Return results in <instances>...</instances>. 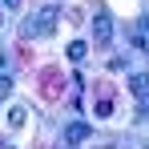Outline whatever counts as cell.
Listing matches in <instances>:
<instances>
[{
    "instance_id": "obj_1",
    "label": "cell",
    "mask_w": 149,
    "mask_h": 149,
    "mask_svg": "<svg viewBox=\"0 0 149 149\" xmlns=\"http://www.w3.org/2000/svg\"><path fill=\"white\" fill-rule=\"evenodd\" d=\"M56 16H61V8H56V4H45L40 12H32L24 20V32H20V36H49L52 28H56Z\"/></svg>"
},
{
    "instance_id": "obj_2",
    "label": "cell",
    "mask_w": 149,
    "mask_h": 149,
    "mask_svg": "<svg viewBox=\"0 0 149 149\" xmlns=\"http://www.w3.org/2000/svg\"><path fill=\"white\" fill-rule=\"evenodd\" d=\"M40 97L45 101L65 97V73H61V69H45V73H40Z\"/></svg>"
},
{
    "instance_id": "obj_5",
    "label": "cell",
    "mask_w": 149,
    "mask_h": 149,
    "mask_svg": "<svg viewBox=\"0 0 149 149\" xmlns=\"http://www.w3.org/2000/svg\"><path fill=\"white\" fill-rule=\"evenodd\" d=\"M129 89H133L137 97H149V77L145 73H133V77H129Z\"/></svg>"
},
{
    "instance_id": "obj_7",
    "label": "cell",
    "mask_w": 149,
    "mask_h": 149,
    "mask_svg": "<svg viewBox=\"0 0 149 149\" xmlns=\"http://www.w3.org/2000/svg\"><path fill=\"white\" fill-rule=\"evenodd\" d=\"M85 52H89V45L85 40H73L69 45V61H85Z\"/></svg>"
},
{
    "instance_id": "obj_4",
    "label": "cell",
    "mask_w": 149,
    "mask_h": 149,
    "mask_svg": "<svg viewBox=\"0 0 149 149\" xmlns=\"http://www.w3.org/2000/svg\"><path fill=\"white\" fill-rule=\"evenodd\" d=\"M89 133H93V129H89L85 121H73L69 129H65V145H81V141H89Z\"/></svg>"
},
{
    "instance_id": "obj_3",
    "label": "cell",
    "mask_w": 149,
    "mask_h": 149,
    "mask_svg": "<svg viewBox=\"0 0 149 149\" xmlns=\"http://www.w3.org/2000/svg\"><path fill=\"white\" fill-rule=\"evenodd\" d=\"M93 36H97V45H109V40H113V16H109V8H97V16H93Z\"/></svg>"
},
{
    "instance_id": "obj_9",
    "label": "cell",
    "mask_w": 149,
    "mask_h": 149,
    "mask_svg": "<svg viewBox=\"0 0 149 149\" xmlns=\"http://www.w3.org/2000/svg\"><path fill=\"white\" fill-rule=\"evenodd\" d=\"M4 4H8V8H20V0H4Z\"/></svg>"
},
{
    "instance_id": "obj_6",
    "label": "cell",
    "mask_w": 149,
    "mask_h": 149,
    "mask_svg": "<svg viewBox=\"0 0 149 149\" xmlns=\"http://www.w3.org/2000/svg\"><path fill=\"white\" fill-rule=\"evenodd\" d=\"M97 93H101V101H97V117H109V113H113V101H109V89L101 85Z\"/></svg>"
},
{
    "instance_id": "obj_8",
    "label": "cell",
    "mask_w": 149,
    "mask_h": 149,
    "mask_svg": "<svg viewBox=\"0 0 149 149\" xmlns=\"http://www.w3.org/2000/svg\"><path fill=\"white\" fill-rule=\"evenodd\" d=\"M4 93H12V81H8V77L0 73V97H4Z\"/></svg>"
}]
</instances>
